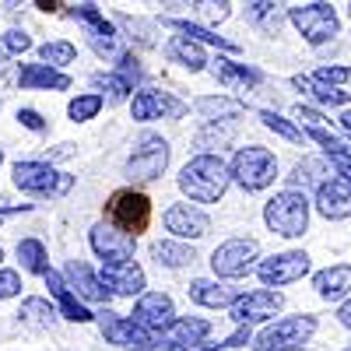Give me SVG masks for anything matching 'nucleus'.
<instances>
[{
    "instance_id": "f257e3e1",
    "label": "nucleus",
    "mask_w": 351,
    "mask_h": 351,
    "mask_svg": "<svg viewBox=\"0 0 351 351\" xmlns=\"http://www.w3.org/2000/svg\"><path fill=\"white\" fill-rule=\"evenodd\" d=\"M228 183H232L228 165H225L218 155H211V152L190 158V162L180 169V190H183L190 200H197V204H218V200L225 197Z\"/></svg>"
},
{
    "instance_id": "f03ea898",
    "label": "nucleus",
    "mask_w": 351,
    "mask_h": 351,
    "mask_svg": "<svg viewBox=\"0 0 351 351\" xmlns=\"http://www.w3.org/2000/svg\"><path fill=\"white\" fill-rule=\"evenodd\" d=\"M228 172H232V183H239L246 193H260L278 180V158L260 144H250V148H239L232 155Z\"/></svg>"
},
{
    "instance_id": "7ed1b4c3",
    "label": "nucleus",
    "mask_w": 351,
    "mask_h": 351,
    "mask_svg": "<svg viewBox=\"0 0 351 351\" xmlns=\"http://www.w3.org/2000/svg\"><path fill=\"white\" fill-rule=\"evenodd\" d=\"M263 221H267V228L278 232V236L299 239L309 228V200H306V193H295V190L274 193L267 204H263Z\"/></svg>"
},
{
    "instance_id": "20e7f679",
    "label": "nucleus",
    "mask_w": 351,
    "mask_h": 351,
    "mask_svg": "<svg viewBox=\"0 0 351 351\" xmlns=\"http://www.w3.org/2000/svg\"><path fill=\"white\" fill-rule=\"evenodd\" d=\"M14 186L32 197H67L74 190V176L53 169L49 162H14Z\"/></svg>"
},
{
    "instance_id": "39448f33",
    "label": "nucleus",
    "mask_w": 351,
    "mask_h": 351,
    "mask_svg": "<svg viewBox=\"0 0 351 351\" xmlns=\"http://www.w3.org/2000/svg\"><path fill=\"white\" fill-rule=\"evenodd\" d=\"M106 221L137 239L141 232L152 225V200L141 190H116L106 200Z\"/></svg>"
},
{
    "instance_id": "423d86ee",
    "label": "nucleus",
    "mask_w": 351,
    "mask_h": 351,
    "mask_svg": "<svg viewBox=\"0 0 351 351\" xmlns=\"http://www.w3.org/2000/svg\"><path fill=\"white\" fill-rule=\"evenodd\" d=\"M316 334V316L299 313V316H285L278 324L263 327L253 341L256 351H299L309 337Z\"/></svg>"
},
{
    "instance_id": "0eeeda50",
    "label": "nucleus",
    "mask_w": 351,
    "mask_h": 351,
    "mask_svg": "<svg viewBox=\"0 0 351 351\" xmlns=\"http://www.w3.org/2000/svg\"><path fill=\"white\" fill-rule=\"evenodd\" d=\"M288 21L299 28V36L309 46H324L341 32L337 11L330 4H295V8H288Z\"/></svg>"
},
{
    "instance_id": "6e6552de",
    "label": "nucleus",
    "mask_w": 351,
    "mask_h": 351,
    "mask_svg": "<svg viewBox=\"0 0 351 351\" xmlns=\"http://www.w3.org/2000/svg\"><path fill=\"white\" fill-rule=\"evenodd\" d=\"M260 260V246L256 239H228L221 243L215 253H211V267H215V278H246Z\"/></svg>"
},
{
    "instance_id": "1a4fd4ad",
    "label": "nucleus",
    "mask_w": 351,
    "mask_h": 351,
    "mask_svg": "<svg viewBox=\"0 0 351 351\" xmlns=\"http://www.w3.org/2000/svg\"><path fill=\"white\" fill-rule=\"evenodd\" d=\"M256 274H260V281L267 285L271 291L285 288V285H295V281H302L309 274V253H302V250L274 253V256L256 263Z\"/></svg>"
},
{
    "instance_id": "9d476101",
    "label": "nucleus",
    "mask_w": 351,
    "mask_h": 351,
    "mask_svg": "<svg viewBox=\"0 0 351 351\" xmlns=\"http://www.w3.org/2000/svg\"><path fill=\"white\" fill-rule=\"evenodd\" d=\"M165 165H169V144L158 134H144L134 155L127 158V176L130 180H158Z\"/></svg>"
},
{
    "instance_id": "9b49d317",
    "label": "nucleus",
    "mask_w": 351,
    "mask_h": 351,
    "mask_svg": "<svg viewBox=\"0 0 351 351\" xmlns=\"http://www.w3.org/2000/svg\"><path fill=\"white\" fill-rule=\"evenodd\" d=\"M95 319H99L102 337H106L109 344H116V348H127V351H152V348H155V337H152L148 330H141L130 316H120V313L106 309V313L95 316Z\"/></svg>"
},
{
    "instance_id": "f8f14e48",
    "label": "nucleus",
    "mask_w": 351,
    "mask_h": 351,
    "mask_svg": "<svg viewBox=\"0 0 351 351\" xmlns=\"http://www.w3.org/2000/svg\"><path fill=\"white\" fill-rule=\"evenodd\" d=\"M130 319L141 330H148L152 337H162L176 324V306H172V299L165 295V291H144V295L137 299V306H134Z\"/></svg>"
},
{
    "instance_id": "ddd939ff",
    "label": "nucleus",
    "mask_w": 351,
    "mask_h": 351,
    "mask_svg": "<svg viewBox=\"0 0 351 351\" xmlns=\"http://www.w3.org/2000/svg\"><path fill=\"white\" fill-rule=\"evenodd\" d=\"M88 243H92V250L99 253L102 260V267H109V263H127L134 260V236H127V232H120L116 225H109L106 218L99 225H92V236H88Z\"/></svg>"
},
{
    "instance_id": "4468645a",
    "label": "nucleus",
    "mask_w": 351,
    "mask_h": 351,
    "mask_svg": "<svg viewBox=\"0 0 351 351\" xmlns=\"http://www.w3.org/2000/svg\"><path fill=\"white\" fill-rule=\"evenodd\" d=\"M281 306H285L281 291L256 288V291H243V295L236 299V306L228 309V316L236 319L239 327H250V324H260V319H271Z\"/></svg>"
},
{
    "instance_id": "2eb2a0df",
    "label": "nucleus",
    "mask_w": 351,
    "mask_h": 351,
    "mask_svg": "<svg viewBox=\"0 0 351 351\" xmlns=\"http://www.w3.org/2000/svg\"><path fill=\"white\" fill-rule=\"evenodd\" d=\"M71 18L84 28L88 46H92L99 56H109L116 49V28H112V21H106V14L99 11V4H74L71 8Z\"/></svg>"
},
{
    "instance_id": "dca6fc26",
    "label": "nucleus",
    "mask_w": 351,
    "mask_h": 351,
    "mask_svg": "<svg viewBox=\"0 0 351 351\" xmlns=\"http://www.w3.org/2000/svg\"><path fill=\"white\" fill-rule=\"evenodd\" d=\"M186 112V102L180 99H172L169 92H137L130 99V116L141 123H148V120H180V116Z\"/></svg>"
},
{
    "instance_id": "f3484780",
    "label": "nucleus",
    "mask_w": 351,
    "mask_h": 351,
    "mask_svg": "<svg viewBox=\"0 0 351 351\" xmlns=\"http://www.w3.org/2000/svg\"><path fill=\"white\" fill-rule=\"evenodd\" d=\"M165 228L176 239H204L211 232V218L193 204H172L165 211Z\"/></svg>"
},
{
    "instance_id": "a211bd4d",
    "label": "nucleus",
    "mask_w": 351,
    "mask_h": 351,
    "mask_svg": "<svg viewBox=\"0 0 351 351\" xmlns=\"http://www.w3.org/2000/svg\"><path fill=\"white\" fill-rule=\"evenodd\" d=\"M316 211L324 215L327 221H341L351 215V180L344 176H334L324 186L316 190Z\"/></svg>"
},
{
    "instance_id": "6ab92c4d",
    "label": "nucleus",
    "mask_w": 351,
    "mask_h": 351,
    "mask_svg": "<svg viewBox=\"0 0 351 351\" xmlns=\"http://www.w3.org/2000/svg\"><path fill=\"white\" fill-rule=\"evenodd\" d=\"M106 281V288L112 291V295H144V285H148V278H144V267L137 260H127V263H109V267H102L99 274Z\"/></svg>"
},
{
    "instance_id": "aec40b11",
    "label": "nucleus",
    "mask_w": 351,
    "mask_h": 351,
    "mask_svg": "<svg viewBox=\"0 0 351 351\" xmlns=\"http://www.w3.org/2000/svg\"><path fill=\"white\" fill-rule=\"evenodd\" d=\"M67 285H71V291L77 299H84V302H109L112 299V291L106 288V281L88 267V263H81V260H71L67 263Z\"/></svg>"
},
{
    "instance_id": "412c9836",
    "label": "nucleus",
    "mask_w": 351,
    "mask_h": 351,
    "mask_svg": "<svg viewBox=\"0 0 351 351\" xmlns=\"http://www.w3.org/2000/svg\"><path fill=\"white\" fill-rule=\"evenodd\" d=\"M208 334H211L208 319H200V316H176V324L158 341H165L176 351H193V348H200L204 341H208Z\"/></svg>"
},
{
    "instance_id": "4be33fe9",
    "label": "nucleus",
    "mask_w": 351,
    "mask_h": 351,
    "mask_svg": "<svg viewBox=\"0 0 351 351\" xmlns=\"http://www.w3.org/2000/svg\"><path fill=\"white\" fill-rule=\"evenodd\" d=\"M190 299L197 302V306H208V309H232L236 306V299L243 295L239 288H232V285H225V281H211V278H197V281H190Z\"/></svg>"
},
{
    "instance_id": "5701e85b",
    "label": "nucleus",
    "mask_w": 351,
    "mask_h": 351,
    "mask_svg": "<svg viewBox=\"0 0 351 351\" xmlns=\"http://www.w3.org/2000/svg\"><path fill=\"white\" fill-rule=\"evenodd\" d=\"M46 288H49V295L56 299V309H60V316H67L71 324H92V313H88V306L71 291V285H67V278L64 274H56V271H49L46 274Z\"/></svg>"
},
{
    "instance_id": "b1692460",
    "label": "nucleus",
    "mask_w": 351,
    "mask_h": 351,
    "mask_svg": "<svg viewBox=\"0 0 351 351\" xmlns=\"http://www.w3.org/2000/svg\"><path fill=\"white\" fill-rule=\"evenodd\" d=\"M334 165H330V158L324 162V158H306V162H299L295 169H291V176H288V190H295V193H306V190H319L327 180H334Z\"/></svg>"
},
{
    "instance_id": "393cba45",
    "label": "nucleus",
    "mask_w": 351,
    "mask_h": 351,
    "mask_svg": "<svg viewBox=\"0 0 351 351\" xmlns=\"http://www.w3.org/2000/svg\"><path fill=\"white\" fill-rule=\"evenodd\" d=\"M313 288L319 299L337 302V299H351V263H334V267L313 274Z\"/></svg>"
},
{
    "instance_id": "a878e982",
    "label": "nucleus",
    "mask_w": 351,
    "mask_h": 351,
    "mask_svg": "<svg viewBox=\"0 0 351 351\" xmlns=\"http://www.w3.org/2000/svg\"><path fill=\"white\" fill-rule=\"evenodd\" d=\"M18 84L21 88H46V92H67V88H71V74L53 71L46 64H25L18 71Z\"/></svg>"
},
{
    "instance_id": "bb28decb",
    "label": "nucleus",
    "mask_w": 351,
    "mask_h": 351,
    "mask_svg": "<svg viewBox=\"0 0 351 351\" xmlns=\"http://www.w3.org/2000/svg\"><path fill=\"white\" fill-rule=\"evenodd\" d=\"M215 77L225 84V88H236V92H246V88L260 84L263 74L246 67V64H236V60H215Z\"/></svg>"
},
{
    "instance_id": "cd10ccee",
    "label": "nucleus",
    "mask_w": 351,
    "mask_h": 351,
    "mask_svg": "<svg viewBox=\"0 0 351 351\" xmlns=\"http://www.w3.org/2000/svg\"><path fill=\"white\" fill-rule=\"evenodd\" d=\"M165 56H169L172 64H183L186 71H204V67H208V56H204L200 43L183 39V36H172L165 43Z\"/></svg>"
},
{
    "instance_id": "c85d7f7f",
    "label": "nucleus",
    "mask_w": 351,
    "mask_h": 351,
    "mask_svg": "<svg viewBox=\"0 0 351 351\" xmlns=\"http://www.w3.org/2000/svg\"><path fill=\"white\" fill-rule=\"evenodd\" d=\"M152 256H155L158 267H169V271H180V267H186V263L197 260L193 246L176 243V239H162V243H155V246H152Z\"/></svg>"
},
{
    "instance_id": "c756f323",
    "label": "nucleus",
    "mask_w": 351,
    "mask_h": 351,
    "mask_svg": "<svg viewBox=\"0 0 351 351\" xmlns=\"http://www.w3.org/2000/svg\"><path fill=\"white\" fill-rule=\"evenodd\" d=\"M56 309L49 299H25L21 302V309H18V319L25 327H32V330H46V327H53L56 324Z\"/></svg>"
},
{
    "instance_id": "7c9ffc66",
    "label": "nucleus",
    "mask_w": 351,
    "mask_h": 351,
    "mask_svg": "<svg viewBox=\"0 0 351 351\" xmlns=\"http://www.w3.org/2000/svg\"><path fill=\"white\" fill-rule=\"evenodd\" d=\"M291 84L299 88V92H306V95H313L319 106H348V92H341V88H330V84H319L316 77H302V74H295L291 77Z\"/></svg>"
},
{
    "instance_id": "2f4dec72",
    "label": "nucleus",
    "mask_w": 351,
    "mask_h": 351,
    "mask_svg": "<svg viewBox=\"0 0 351 351\" xmlns=\"http://www.w3.org/2000/svg\"><path fill=\"white\" fill-rule=\"evenodd\" d=\"M18 260H21V267L28 271V274H49L53 267H49V253H46V246L39 243V239H21L18 243Z\"/></svg>"
},
{
    "instance_id": "473e14b6",
    "label": "nucleus",
    "mask_w": 351,
    "mask_h": 351,
    "mask_svg": "<svg viewBox=\"0 0 351 351\" xmlns=\"http://www.w3.org/2000/svg\"><path fill=\"white\" fill-rule=\"evenodd\" d=\"M169 28H172V32H180L183 39L208 43V46H218V49H225V53H239V46H236V43H228V39L215 36L211 28H200V25H190V21H169Z\"/></svg>"
},
{
    "instance_id": "72a5a7b5",
    "label": "nucleus",
    "mask_w": 351,
    "mask_h": 351,
    "mask_svg": "<svg viewBox=\"0 0 351 351\" xmlns=\"http://www.w3.org/2000/svg\"><path fill=\"white\" fill-rule=\"evenodd\" d=\"M74 56H77V49L67 39H53V43H43L39 46V60L46 67H53V71H64L67 64H74Z\"/></svg>"
},
{
    "instance_id": "f704fd0d",
    "label": "nucleus",
    "mask_w": 351,
    "mask_h": 351,
    "mask_svg": "<svg viewBox=\"0 0 351 351\" xmlns=\"http://www.w3.org/2000/svg\"><path fill=\"white\" fill-rule=\"evenodd\" d=\"M102 95L99 92H84V95H77V99H71V106H67V116L74 123H88V120H95L99 116V109H102Z\"/></svg>"
},
{
    "instance_id": "c9c22d12",
    "label": "nucleus",
    "mask_w": 351,
    "mask_h": 351,
    "mask_svg": "<svg viewBox=\"0 0 351 351\" xmlns=\"http://www.w3.org/2000/svg\"><path fill=\"white\" fill-rule=\"evenodd\" d=\"M306 137L316 141L319 148L327 152V158H334V155H351V141H344V137H337V134H330V130H324V127H309Z\"/></svg>"
},
{
    "instance_id": "e433bc0d",
    "label": "nucleus",
    "mask_w": 351,
    "mask_h": 351,
    "mask_svg": "<svg viewBox=\"0 0 351 351\" xmlns=\"http://www.w3.org/2000/svg\"><path fill=\"white\" fill-rule=\"evenodd\" d=\"M260 120H263V127H267V130H274L278 137H285V141H291V144H299V141L306 137L295 123L285 120V116H278L274 109H260Z\"/></svg>"
},
{
    "instance_id": "4c0bfd02",
    "label": "nucleus",
    "mask_w": 351,
    "mask_h": 351,
    "mask_svg": "<svg viewBox=\"0 0 351 351\" xmlns=\"http://www.w3.org/2000/svg\"><path fill=\"white\" fill-rule=\"evenodd\" d=\"M243 106L236 102V99H215V95H208V99H197V112L204 116V120H225V116H236Z\"/></svg>"
},
{
    "instance_id": "58836bf2",
    "label": "nucleus",
    "mask_w": 351,
    "mask_h": 351,
    "mask_svg": "<svg viewBox=\"0 0 351 351\" xmlns=\"http://www.w3.org/2000/svg\"><path fill=\"white\" fill-rule=\"evenodd\" d=\"M92 84L102 88V92H109V102H120V99H127V95L134 92V84H130L123 74H116V71H112V74H95Z\"/></svg>"
},
{
    "instance_id": "ea45409f",
    "label": "nucleus",
    "mask_w": 351,
    "mask_h": 351,
    "mask_svg": "<svg viewBox=\"0 0 351 351\" xmlns=\"http://www.w3.org/2000/svg\"><path fill=\"white\" fill-rule=\"evenodd\" d=\"M28 49H32V39H28L25 32H18V28L0 36V60H14V56H21Z\"/></svg>"
},
{
    "instance_id": "a19ab883",
    "label": "nucleus",
    "mask_w": 351,
    "mask_h": 351,
    "mask_svg": "<svg viewBox=\"0 0 351 351\" xmlns=\"http://www.w3.org/2000/svg\"><path fill=\"white\" fill-rule=\"evenodd\" d=\"M232 134H236V127H232V120H225V127H208L204 134H197V148H221V144L232 141Z\"/></svg>"
},
{
    "instance_id": "79ce46f5",
    "label": "nucleus",
    "mask_w": 351,
    "mask_h": 351,
    "mask_svg": "<svg viewBox=\"0 0 351 351\" xmlns=\"http://www.w3.org/2000/svg\"><path fill=\"white\" fill-rule=\"evenodd\" d=\"M319 84H330V88H341L348 77H351V67H319L316 74H313Z\"/></svg>"
},
{
    "instance_id": "37998d69",
    "label": "nucleus",
    "mask_w": 351,
    "mask_h": 351,
    "mask_svg": "<svg viewBox=\"0 0 351 351\" xmlns=\"http://www.w3.org/2000/svg\"><path fill=\"white\" fill-rule=\"evenodd\" d=\"M228 11H232V4H225V0H221V4H211V0H208V4H197V14H200L204 21H208V25L225 21V18H228Z\"/></svg>"
},
{
    "instance_id": "c03bdc74",
    "label": "nucleus",
    "mask_w": 351,
    "mask_h": 351,
    "mask_svg": "<svg viewBox=\"0 0 351 351\" xmlns=\"http://www.w3.org/2000/svg\"><path fill=\"white\" fill-rule=\"evenodd\" d=\"M18 291H21V274L18 271H0V302L14 299Z\"/></svg>"
},
{
    "instance_id": "a18cd8bd",
    "label": "nucleus",
    "mask_w": 351,
    "mask_h": 351,
    "mask_svg": "<svg viewBox=\"0 0 351 351\" xmlns=\"http://www.w3.org/2000/svg\"><path fill=\"white\" fill-rule=\"evenodd\" d=\"M295 120H299V123H306V127H324V112L299 102V106H295Z\"/></svg>"
},
{
    "instance_id": "49530a36",
    "label": "nucleus",
    "mask_w": 351,
    "mask_h": 351,
    "mask_svg": "<svg viewBox=\"0 0 351 351\" xmlns=\"http://www.w3.org/2000/svg\"><path fill=\"white\" fill-rule=\"evenodd\" d=\"M18 123L21 127H28V130H36V134H43L46 130V120L36 112V109H18Z\"/></svg>"
},
{
    "instance_id": "de8ad7c7",
    "label": "nucleus",
    "mask_w": 351,
    "mask_h": 351,
    "mask_svg": "<svg viewBox=\"0 0 351 351\" xmlns=\"http://www.w3.org/2000/svg\"><path fill=\"white\" fill-rule=\"evenodd\" d=\"M330 165H334V172H337V176L351 180V155H334V158H330Z\"/></svg>"
},
{
    "instance_id": "09e8293b",
    "label": "nucleus",
    "mask_w": 351,
    "mask_h": 351,
    "mask_svg": "<svg viewBox=\"0 0 351 351\" xmlns=\"http://www.w3.org/2000/svg\"><path fill=\"white\" fill-rule=\"evenodd\" d=\"M250 341H253V337H250V327H239L236 334L225 341V351H228V348H239V344H250Z\"/></svg>"
},
{
    "instance_id": "8fccbe9b",
    "label": "nucleus",
    "mask_w": 351,
    "mask_h": 351,
    "mask_svg": "<svg viewBox=\"0 0 351 351\" xmlns=\"http://www.w3.org/2000/svg\"><path fill=\"white\" fill-rule=\"evenodd\" d=\"M337 319H341V324L351 330V299H344V302H341V309H337Z\"/></svg>"
},
{
    "instance_id": "3c124183",
    "label": "nucleus",
    "mask_w": 351,
    "mask_h": 351,
    "mask_svg": "<svg viewBox=\"0 0 351 351\" xmlns=\"http://www.w3.org/2000/svg\"><path fill=\"white\" fill-rule=\"evenodd\" d=\"M341 127H344V130L351 134V112H344V116H341Z\"/></svg>"
},
{
    "instance_id": "603ef678",
    "label": "nucleus",
    "mask_w": 351,
    "mask_h": 351,
    "mask_svg": "<svg viewBox=\"0 0 351 351\" xmlns=\"http://www.w3.org/2000/svg\"><path fill=\"white\" fill-rule=\"evenodd\" d=\"M0 260H4V250H0Z\"/></svg>"
},
{
    "instance_id": "864d4df0",
    "label": "nucleus",
    "mask_w": 351,
    "mask_h": 351,
    "mask_svg": "<svg viewBox=\"0 0 351 351\" xmlns=\"http://www.w3.org/2000/svg\"><path fill=\"white\" fill-rule=\"evenodd\" d=\"M0 162H4V152H0Z\"/></svg>"
},
{
    "instance_id": "5fc2aeb1",
    "label": "nucleus",
    "mask_w": 351,
    "mask_h": 351,
    "mask_svg": "<svg viewBox=\"0 0 351 351\" xmlns=\"http://www.w3.org/2000/svg\"><path fill=\"white\" fill-rule=\"evenodd\" d=\"M344 351H351V348H344Z\"/></svg>"
}]
</instances>
